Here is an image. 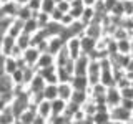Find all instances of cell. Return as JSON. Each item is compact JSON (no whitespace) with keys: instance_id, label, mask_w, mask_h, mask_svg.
<instances>
[{"instance_id":"obj_28","label":"cell","mask_w":133,"mask_h":124,"mask_svg":"<svg viewBox=\"0 0 133 124\" xmlns=\"http://www.w3.org/2000/svg\"><path fill=\"white\" fill-rule=\"evenodd\" d=\"M57 8L60 12H63V13H66V12L70 10V2L68 0H60V2L57 3Z\"/></svg>"},{"instance_id":"obj_22","label":"cell","mask_w":133,"mask_h":124,"mask_svg":"<svg viewBox=\"0 0 133 124\" xmlns=\"http://www.w3.org/2000/svg\"><path fill=\"white\" fill-rule=\"evenodd\" d=\"M15 43H17V47H18V48L23 51L25 48L30 47V35H28V33H25V32H22V33H20V35L15 38Z\"/></svg>"},{"instance_id":"obj_6","label":"cell","mask_w":133,"mask_h":124,"mask_svg":"<svg viewBox=\"0 0 133 124\" xmlns=\"http://www.w3.org/2000/svg\"><path fill=\"white\" fill-rule=\"evenodd\" d=\"M47 40H48V50L47 51L52 53V55L58 53L62 48H63V45H65V40L62 38L60 35H52V36H48Z\"/></svg>"},{"instance_id":"obj_16","label":"cell","mask_w":133,"mask_h":124,"mask_svg":"<svg viewBox=\"0 0 133 124\" xmlns=\"http://www.w3.org/2000/svg\"><path fill=\"white\" fill-rule=\"evenodd\" d=\"M35 116H37V113H33V111H30V109H27V107H25L22 113L17 116L15 122H20V124H33Z\"/></svg>"},{"instance_id":"obj_15","label":"cell","mask_w":133,"mask_h":124,"mask_svg":"<svg viewBox=\"0 0 133 124\" xmlns=\"http://www.w3.org/2000/svg\"><path fill=\"white\" fill-rule=\"evenodd\" d=\"M116 48H118L120 55H130L131 53V40H130V36H125V38L116 40Z\"/></svg>"},{"instance_id":"obj_9","label":"cell","mask_w":133,"mask_h":124,"mask_svg":"<svg viewBox=\"0 0 133 124\" xmlns=\"http://www.w3.org/2000/svg\"><path fill=\"white\" fill-rule=\"evenodd\" d=\"M45 80H43V76L37 71L35 73V76L32 78L30 81L27 83V88H28V91H43V88H45Z\"/></svg>"},{"instance_id":"obj_13","label":"cell","mask_w":133,"mask_h":124,"mask_svg":"<svg viewBox=\"0 0 133 124\" xmlns=\"http://www.w3.org/2000/svg\"><path fill=\"white\" fill-rule=\"evenodd\" d=\"M100 83H102L103 86H107V88H110V86H115V74H113V69H103V71H100Z\"/></svg>"},{"instance_id":"obj_19","label":"cell","mask_w":133,"mask_h":124,"mask_svg":"<svg viewBox=\"0 0 133 124\" xmlns=\"http://www.w3.org/2000/svg\"><path fill=\"white\" fill-rule=\"evenodd\" d=\"M18 68V63H17V58L14 56H5V60H3V71L8 73V74H12L15 71V69Z\"/></svg>"},{"instance_id":"obj_23","label":"cell","mask_w":133,"mask_h":124,"mask_svg":"<svg viewBox=\"0 0 133 124\" xmlns=\"http://www.w3.org/2000/svg\"><path fill=\"white\" fill-rule=\"evenodd\" d=\"M38 28H40V27H38V23H37V20L33 18V17L23 22V32L28 33V35H33V33L38 30Z\"/></svg>"},{"instance_id":"obj_30","label":"cell","mask_w":133,"mask_h":124,"mask_svg":"<svg viewBox=\"0 0 133 124\" xmlns=\"http://www.w3.org/2000/svg\"><path fill=\"white\" fill-rule=\"evenodd\" d=\"M14 2H17L18 5H27V3L30 2V0H14Z\"/></svg>"},{"instance_id":"obj_8","label":"cell","mask_w":133,"mask_h":124,"mask_svg":"<svg viewBox=\"0 0 133 124\" xmlns=\"http://www.w3.org/2000/svg\"><path fill=\"white\" fill-rule=\"evenodd\" d=\"M37 114L42 116V118L45 119V121L48 122V119H50V116H52V103L48 101V99H42V101L37 104Z\"/></svg>"},{"instance_id":"obj_7","label":"cell","mask_w":133,"mask_h":124,"mask_svg":"<svg viewBox=\"0 0 133 124\" xmlns=\"http://www.w3.org/2000/svg\"><path fill=\"white\" fill-rule=\"evenodd\" d=\"M57 86H58V98L63 99V101H70L72 93H73L72 83H70V81H60Z\"/></svg>"},{"instance_id":"obj_11","label":"cell","mask_w":133,"mask_h":124,"mask_svg":"<svg viewBox=\"0 0 133 124\" xmlns=\"http://www.w3.org/2000/svg\"><path fill=\"white\" fill-rule=\"evenodd\" d=\"M22 32H23V20H20L18 17H14V18H12V22H10V25H8L7 33L17 38V36H18Z\"/></svg>"},{"instance_id":"obj_12","label":"cell","mask_w":133,"mask_h":124,"mask_svg":"<svg viewBox=\"0 0 133 124\" xmlns=\"http://www.w3.org/2000/svg\"><path fill=\"white\" fill-rule=\"evenodd\" d=\"M70 83H72L73 89H88V86H90L87 74H73Z\"/></svg>"},{"instance_id":"obj_5","label":"cell","mask_w":133,"mask_h":124,"mask_svg":"<svg viewBox=\"0 0 133 124\" xmlns=\"http://www.w3.org/2000/svg\"><path fill=\"white\" fill-rule=\"evenodd\" d=\"M80 48H82V53H85V55H90L91 51H93L95 48H97V40L91 38L88 35H80Z\"/></svg>"},{"instance_id":"obj_26","label":"cell","mask_w":133,"mask_h":124,"mask_svg":"<svg viewBox=\"0 0 133 124\" xmlns=\"http://www.w3.org/2000/svg\"><path fill=\"white\" fill-rule=\"evenodd\" d=\"M73 22H75V18H73V17L68 13V12H66V13H63V17H62V20H60V25L66 28V27H70V25H72Z\"/></svg>"},{"instance_id":"obj_20","label":"cell","mask_w":133,"mask_h":124,"mask_svg":"<svg viewBox=\"0 0 133 124\" xmlns=\"http://www.w3.org/2000/svg\"><path fill=\"white\" fill-rule=\"evenodd\" d=\"M50 103H52V114H63L68 101H63V99H60V98H55Z\"/></svg>"},{"instance_id":"obj_3","label":"cell","mask_w":133,"mask_h":124,"mask_svg":"<svg viewBox=\"0 0 133 124\" xmlns=\"http://www.w3.org/2000/svg\"><path fill=\"white\" fill-rule=\"evenodd\" d=\"M120 101H122V93H120V89L116 88V86L107 88V91H105V103H107L108 109L113 107V106H118Z\"/></svg>"},{"instance_id":"obj_17","label":"cell","mask_w":133,"mask_h":124,"mask_svg":"<svg viewBox=\"0 0 133 124\" xmlns=\"http://www.w3.org/2000/svg\"><path fill=\"white\" fill-rule=\"evenodd\" d=\"M108 122H111L110 111L108 109H97V113L93 114V124H108Z\"/></svg>"},{"instance_id":"obj_14","label":"cell","mask_w":133,"mask_h":124,"mask_svg":"<svg viewBox=\"0 0 133 124\" xmlns=\"http://www.w3.org/2000/svg\"><path fill=\"white\" fill-rule=\"evenodd\" d=\"M14 47H15V36H12V35H8V33H5V35L2 36V55L8 56Z\"/></svg>"},{"instance_id":"obj_24","label":"cell","mask_w":133,"mask_h":124,"mask_svg":"<svg viewBox=\"0 0 133 124\" xmlns=\"http://www.w3.org/2000/svg\"><path fill=\"white\" fill-rule=\"evenodd\" d=\"M15 17H18L20 20H23V22H25V20H28V18H32V17H33V10L28 5H20L18 7V12H17Z\"/></svg>"},{"instance_id":"obj_1","label":"cell","mask_w":133,"mask_h":124,"mask_svg":"<svg viewBox=\"0 0 133 124\" xmlns=\"http://www.w3.org/2000/svg\"><path fill=\"white\" fill-rule=\"evenodd\" d=\"M110 119L111 122H133V113L130 109H127V107L123 106H113L110 107Z\"/></svg>"},{"instance_id":"obj_10","label":"cell","mask_w":133,"mask_h":124,"mask_svg":"<svg viewBox=\"0 0 133 124\" xmlns=\"http://www.w3.org/2000/svg\"><path fill=\"white\" fill-rule=\"evenodd\" d=\"M50 65H55V55H52V53H48V51L40 53L38 60H37V63H35V68L40 69V68H47Z\"/></svg>"},{"instance_id":"obj_21","label":"cell","mask_w":133,"mask_h":124,"mask_svg":"<svg viewBox=\"0 0 133 124\" xmlns=\"http://www.w3.org/2000/svg\"><path fill=\"white\" fill-rule=\"evenodd\" d=\"M95 18V8L93 7H83V12H82V17H80V22L83 25L93 22Z\"/></svg>"},{"instance_id":"obj_4","label":"cell","mask_w":133,"mask_h":124,"mask_svg":"<svg viewBox=\"0 0 133 124\" xmlns=\"http://www.w3.org/2000/svg\"><path fill=\"white\" fill-rule=\"evenodd\" d=\"M38 56H40V51H38L37 47H28V48H25L22 51V58L25 60V63L30 65V66H35Z\"/></svg>"},{"instance_id":"obj_25","label":"cell","mask_w":133,"mask_h":124,"mask_svg":"<svg viewBox=\"0 0 133 124\" xmlns=\"http://www.w3.org/2000/svg\"><path fill=\"white\" fill-rule=\"evenodd\" d=\"M57 7V3L53 0H40V12H45V13L50 15V12Z\"/></svg>"},{"instance_id":"obj_2","label":"cell","mask_w":133,"mask_h":124,"mask_svg":"<svg viewBox=\"0 0 133 124\" xmlns=\"http://www.w3.org/2000/svg\"><path fill=\"white\" fill-rule=\"evenodd\" d=\"M65 50L68 51V55L72 60H77L78 56L82 55V48H80V36L73 35L70 38L65 40Z\"/></svg>"},{"instance_id":"obj_29","label":"cell","mask_w":133,"mask_h":124,"mask_svg":"<svg viewBox=\"0 0 133 124\" xmlns=\"http://www.w3.org/2000/svg\"><path fill=\"white\" fill-rule=\"evenodd\" d=\"M95 2H97V0H82L83 7H93V5H95Z\"/></svg>"},{"instance_id":"obj_32","label":"cell","mask_w":133,"mask_h":124,"mask_svg":"<svg viewBox=\"0 0 133 124\" xmlns=\"http://www.w3.org/2000/svg\"><path fill=\"white\" fill-rule=\"evenodd\" d=\"M68 2H72V0H68Z\"/></svg>"},{"instance_id":"obj_18","label":"cell","mask_w":133,"mask_h":124,"mask_svg":"<svg viewBox=\"0 0 133 124\" xmlns=\"http://www.w3.org/2000/svg\"><path fill=\"white\" fill-rule=\"evenodd\" d=\"M43 98L48 99V101H53L55 98H58V86L57 84H45L43 88Z\"/></svg>"},{"instance_id":"obj_27","label":"cell","mask_w":133,"mask_h":124,"mask_svg":"<svg viewBox=\"0 0 133 124\" xmlns=\"http://www.w3.org/2000/svg\"><path fill=\"white\" fill-rule=\"evenodd\" d=\"M62 17H63V12H60L57 7L53 8L52 12H50V20H53V22H60Z\"/></svg>"},{"instance_id":"obj_31","label":"cell","mask_w":133,"mask_h":124,"mask_svg":"<svg viewBox=\"0 0 133 124\" xmlns=\"http://www.w3.org/2000/svg\"><path fill=\"white\" fill-rule=\"evenodd\" d=\"M53 2H55V3H58V2H60V0H53Z\"/></svg>"}]
</instances>
